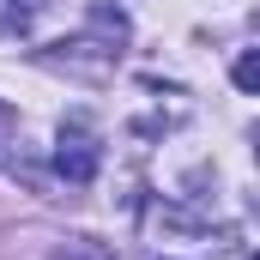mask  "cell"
<instances>
[{
  "label": "cell",
  "instance_id": "cell-1",
  "mask_svg": "<svg viewBox=\"0 0 260 260\" xmlns=\"http://www.w3.org/2000/svg\"><path fill=\"white\" fill-rule=\"evenodd\" d=\"M97 164H103V145H97V133L85 127V121H73V127H61V145H55V170H61L67 182H91L97 176Z\"/></svg>",
  "mask_w": 260,
  "mask_h": 260
},
{
  "label": "cell",
  "instance_id": "cell-3",
  "mask_svg": "<svg viewBox=\"0 0 260 260\" xmlns=\"http://www.w3.org/2000/svg\"><path fill=\"white\" fill-rule=\"evenodd\" d=\"M236 85H242V91H254V85H260V61H254V55L236 61Z\"/></svg>",
  "mask_w": 260,
  "mask_h": 260
},
{
  "label": "cell",
  "instance_id": "cell-2",
  "mask_svg": "<svg viewBox=\"0 0 260 260\" xmlns=\"http://www.w3.org/2000/svg\"><path fill=\"white\" fill-rule=\"evenodd\" d=\"M55 260H115L103 242H91V236H73L67 248H55Z\"/></svg>",
  "mask_w": 260,
  "mask_h": 260
},
{
  "label": "cell",
  "instance_id": "cell-4",
  "mask_svg": "<svg viewBox=\"0 0 260 260\" xmlns=\"http://www.w3.org/2000/svg\"><path fill=\"white\" fill-rule=\"evenodd\" d=\"M6 139H12V109H0V157H6Z\"/></svg>",
  "mask_w": 260,
  "mask_h": 260
}]
</instances>
